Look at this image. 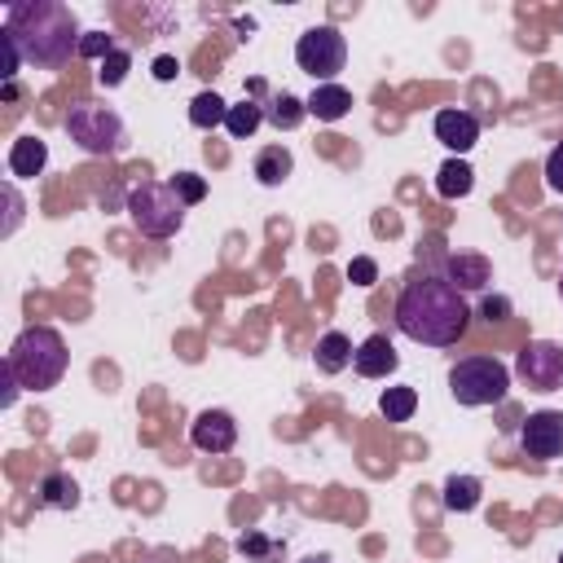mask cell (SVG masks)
I'll use <instances>...</instances> for the list:
<instances>
[{
  "label": "cell",
  "mask_w": 563,
  "mask_h": 563,
  "mask_svg": "<svg viewBox=\"0 0 563 563\" xmlns=\"http://www.w3.org/2000/svg\"><path fill=\"white\" fill-rule=\"evenodd\" d=\"M299 563H334L330 554H308V559H299Z\"/></svg>",
  "instance_id": "cell-35"
},
{
  "label": "cell",
  "mask_w": 563,
  "mask_h": 563,
  "mask_svg": "<svg viewBox=\"0 0 563 563\" xmlns=\"http://www.w3.org/2000/svg\"><path fill=\"white\" fill-rule=\"evenodd\" d=\"M413 409H418V391H413L409 383L387 387V391L378 396V413H383L387 422H409V418H413Z\"/></svg>",
  "instance_id": "cell-23"
},
{
  "label": "cell",
  "mask_w": 563,
  "mask_h": 563,
  "mask_svg": "<svg viewBox=\"0 0 563 563\" xmlns=\"http://www.w3.org/2000/svg\"><path fill=\"white\" fill-rule=\"evenodd\" d=\"M431 128H435V141H440L444 150H453V158H462V154L475 150V141H479V119H475L471 110H462V106L440 110Z\"/></svg>",
  "instance_id": "cell-11"
},
{
  "label": "cell",
  "mask_w": 563,
  "mask_h": 563,
  "mask_svg": "<svg viewBox=\"0 0 563 563\" xmlns=\"http://www.w3.org/2000/svg\"><path fill=\"white\" fill-rule=\"evenodd\" d=\"M479 317H484L488 325L510 321V299H506V295H484V299H479Z\"/></svg>",
  "instance_id": "cell-28"
},
{
  "label": "cell",
  "mask_w": 563,
  "mask_h": 563,
  "mask_svg": "<svg viewBox=\"0 0 563 563\" xmlns=\"http://www.w3.org/2000/svg\"><path fill=\"white\" fill-rule=\"evenodd\" d=\"M176 75H180V62H176L172 53L154 57V79H158V84H167V79H176Z\"/></svg>",
  "instance_id": "cell-34"
},
{
  "label": "cell",
  "mask_w": 563,
  "mask_h": 563,
  "mask_svg": "<svg viewBox=\"0 0 563 563\" xmlns=\"http://www.w3.org/2000/svg\"><path fill=\"white\" fill-rule=\"evenodd\" d=\"M4 35L18 44L22 62L31 66H66L70 57H79V18L70 4L62 0H18L4 9Z\"/></svg>",
  "instance_id": "cell-2"
},
{
  "label": "cell",
  "mask_w": 563,
  "mask_h": 563,
  "mask_svg": "<svg viewBox=\"0 0 563 563\" xmlns=\"http://www.w3.org/2000/svg\"><path fill=\"white\" fill-rule=\"evenodd\" d=\"M238 550H242V554H260L264 563H277V545H273V541H264V537H242V541H238Z\"/></svg>",
  "instance_id": "cell-32"
},
{
  "label": "cell",
  "mask_w": 563,
  "mask_h": 563,
  "mask_svg": "<svg viewBox=\"0 0 563 563\" xmlns=\"http://www.w3.org/2000/svg\"><path fill=\"white\" fill-rule=\"evenodd\" d=\"M66 132L84 154H119L128 141L119 110H110L106 101H92V97H79L66 110Z\"/></svg>",
  "instance_id": "cell-6"
},
{
  "label": "cell",
  "mask_w": 563,
  "mask_h": 563,
  "mask_svg": "<svg viewBox=\"0 0 563 563\" xmlns=\"http://www.w3.org/2000/svg\"><path fill=\"white\" fill-rule=\"evenodd\" d=\"M515 374L532 391H559L563 387V343L554 339H532L515 356Z\"/></svg>",
  "instance_id": "cell-8"
},
{
  "label": "cell",
  "mask_w": 563,
  "mask_h": 563,
  "mask_svg": "<svg viewBox=\"0 0 563 563\" xmlns=\"http://www.w3.org/2000/svg\"><path fill=\"white\" fill-rule=\"evenodd\" d=\"M347 110H352V92L343 84H317L308 97V114L321 123H339Z\"/></svg>",
  "instance_id": "cell-15"
},
{
  "label": "cell",
  "mask_w": 563,
  "mask_h": 563,
  "mask_svg": "<svg viewBox=\"0 0 563 563\" xmlns=\"http://www.w3.org/2000/svg\"><path fill=\"white\" fill-rule=\"evenodd\" d=\"M229 119V106L216 97V92H198L194 101H189V123L198 128V132H211V128H220Z\"/></svg>",
  "instance_id": "cell-24"
},
{
  "label": "cell",
  "mask_w": 563,
  "mask_h": 563,
  "mask_svg": "<svg viewBox=\"0 0 563 563\" xmlns=\"http://www.w3.org/2000/svg\"><path fill=\"white\" fill-rule=\"evenodd\" d=\"M264 123V106L255 101V97H242L238 106H229V119H224V128H229V136L233 141H246V136H255V128Z\"/></svg>",
  "instance_id": "cell-21"
},
{
  "label": "cell",
  "mask_w": 563,
  "mask_h": 563,
  "mask_svg": "<svg viewBox=\"0 0 563 563\" xmlns=\"http://www.w3.org/2000/svg\"><path fill=\"white\" fill-rule=\"evenodd\" d=\"M449 391H453V400L466 405V409L501 405V400L510 396V369H506V361L484 356V352L462 356V361L449 369Z\"/></svg>",
  "instance_id": "cell-4"
},
{
  "label": "cell",
  "mask_w": 563,
  "mask_h": 563,
  "mask_svg": "<svg viewBox=\"0 0 563 563\" xmlns=\"http://www.w3.org/2000/svg\"><path fill=\"white\" fill-rule=\"evenodd\" d=\"M44 163H48V145H44L40 136H18V141L9 145V172H13L18 180L40 176Z\"/></svg>",
  "instance_id": "cell-16"
},
{
  "label": "cell",
  "mask_w": 563,
  "mask_h": 563,
  "mask_svg": "<svg viewBox=\"0 0 563 563\" xmlns=\"http://www.w3.org/2000/svg\"><path fill=\"white\" fill-rule=\"evenodd\" d=\"M128 70H132V53H128V48H114L110 57L97 62V84H101V88H119V84L128 79Z\"/></svg>",
  "instance_id": "cell-25"
},
{
  "label": "cell",
  "mask_w": 563,
  "mask_h": 563,
  "mask_svg": "<svg viewBox=\"0 0 563 563\" xmlns=\"http://www.w3.org/2000/svg\"><path fill=\"white\" fill-rule=\"evenodd\" d=\"M295 62L317 84H334V75L347 66V40L339 35V26H308L295 40Z\"/></svg>",
  "instance_id": "cell-7"
},
{
  "label": "cell",
  "mask_w": 563,
  "mask_h": 563,
  "mask_svg": "<svg viewBox=\"0 0 563 563\" xmlns=\"http://www.w3.org/2000/svg\"><path fill=\"white\" fill-rule=\"evenodd\" d=\"M4 202H9V220H4V238L18 229V220H22V198H18V189H13V180L4 185Z\"/></svg>",
  "instance_id": "cell-33"
},
{
  "label": "cell",
  "mask_w": 563,
  "mask_h": 563,
  "mask_svg": "<svg viewBox=\"0 0 563 563\" xmlns=\"http://www.w3.org/2000/svg\"><path fill=\"white\" fill-rule=\"evenodd\" d=\"M545 185H550L554 194H563V141L545 154Z\"/></svg>",
  "instance_id": "cell-31"
},
{
  "label": "cell",
  "mask_w": 563,
  "mask_h": 563,
  "mask_svg": "<svg viewBox=\"0 0 563 563\" xmlns=\"http://www.w3.org/2000/svg\"><path fill=\"white\" fill-rule=\"evenodd\" d=\"M114 48H119V44H114L110 31H84V40H79V57H92V62L110 57Z\"/></svg>",
  "instance_id": "cell-27"
},
{
  "label": "cell",
  "mask_w": 563,
  "mask_h": 563,
  "mask_svg": "<svg viewBox=\"0 0 563 563\" xmlns=\"http://www.w3.org/2000/svg\"><path fill=\"white\" fill-rule=\"evenodd\" d=\"M444 282H453L462 295L484 290L493 282V264L479 251H453V255H444Z\"/></svg>",
  "instance_id": "cell-12"
},
{
  "label": "cell",
  "mask_w": 563,
  "mask_h": 563,
  "mask_svg": "<svg viewBox=\"0 0 563 563\" xmlns=\"http://www.w3.org/2000/svg\"><path fill=\"white\" fill-rule=\"evenodd\" d=\"M303 114H308V101H299V97H290V92H277V97L264 106V119H268L273 128H282V132L299 128Z\"/></svg>",
  "instance_id": "cell-22"
},
{
  "label": "cell",
  "mask_w": 563,
  "mask_h": 563,
  "mask_svg": "<svg viewBox=\"0 0 563 563\" xmlns=\"http://www.w3.org/2000/svg\"><path fill=\"white\" fill-rule=\"evenodd\" d=\"M4 365L13 369V378H18L26 391H48V387L62 383V374H66V365H70V352H66V339H62L53 325H26V330L13 339Z\"/></svg>",
  "instance_id": "cell-3"
},
{
  "label": "cell",
  "mask_w": 563,
  "mask_h": 563,
  "mask_svg": "<svg viewBox=\"0 0 563 563\" xmlns=\"http://www.w3.org/2000/svg\"><path fill=\"white\" fill-rule=\"evenodd\" d=\"M471 325V303L466 295L444 282V273H422L413 282H405L400 299H396V330L413 343L427 347H453Z\"/></svg>",
  "instance_id": "cell-1"
},
{
  "label": "cell",
  "mask_w": 563,
  "mask_h": 563,
  "mask_svg": "<svg viewBox=\"0 0 563 563\" xmlns=\"http://www.w3.org/2000/svg\"><path fill=\"white\" fill-rule=\"evenodd\" d=\"M167 185L176 189V198H180L185 207H198V202L207 198V180H202L198 172H176V176H172Z\"/></svg>",
  "instance_id": "cell-26"
},
{
  "label": "cell",
  "mask_w": 563,
  "mask_h": 563,
  "mask_svg": "<svg viewBox=\"0 0 563 563\" xmlns=\"http://www.w3.org/2000/svg\"><path fill=\"white\" fill-rule=\"evenodd\" d=\"M0 48H4V66H0V79H4V88L13 84V75H18V66H22V53H18V44L0 31Z\"/></svg>",
  "instance_id": "cell-30"
},
{
  "label": "cell",
  "mask_w": 563,
  "mask_h": 563,
  "mask_svg": "<svg viewBox=\"0 0 563 563\" xmlns=\"http://www.w3.org/2000/svg\"><path fill=\"white\" fill-rule=\"evenodd\" d=\"M396 365H400V356H396V347H391L387 334H369L365 343H356L352 369H356L361 378H387Z\"/></svg>",
  "instance_id": "cell-13"
},
{
  "label": "cell",
  "mask_w": 563,
  "mask_h": 563,
  "mask_svg": "<svg viewBox=\"0 0 563 563\" xmlns=\"http://www.w3.org/2000/svg\"><path fill=\"white\" fill-rule=\"evenodd\" d=\"M40 501L53 506V510H75L79 506V484L66 475V471H48L40 479Z\"/></svg>",
  "instance_id": "cell-20"
},
{
  "label": "cell",
  "mask_w": 563,
  "mask_h": 563,
  "mask_svg": "<svg viewBox=\"0 0 563 563\" xmlns=\"http://www.w3.org/2000/svg\"><path fill=\"white\" fill-rule=\"evenodd\" d=\"M479 497H484V484H479L475 475H449V479H444V488H440L444 510H457V515L475 510V506H479Z\"/></svg>",
  "instance_id": "cell-18"
},
{
  "label": "cell",
  "mask_w": 563,
  "mask_h": 563,
  "mask_svg": "<svg viewBox=\"0 0 563 563\" xmlns=\"http://www.w3.org/2000/svg\"><path fill=\"white\" fill-rule=\"evenodd\" d=\"M189 440L198 453H229L238 444V422L229 409H202L189 422Z\"/></svg>",
  "instance_id": "cell-10"
},
{
  "label": "cell",
  "mask_w": 563,
  "mask_h": 563,
  "mask_svg": "<svg viewBox=\"0 0 563 563\" xmlns=\"http://www.w3.org/2000/svg\"><path fill=\"white\" fill-rule=\"evenodd\" d=\"M554 563H563V554H559V559H554Z\"/></svg>",
  "instance_id": "cell-37"
},
{
  "label": "cell",
  "mask_w": 563,
  "mask_h": 563,
  "mask_svg": "<svg viewBox=\"0 0 563 563\" xmlns=\"http://www.w3.org/2000/svg\"><path fill=\"white\" fill-rule=\"evenodd\" d=\"M290 172H295V154H290L286 145H264V150L255 154V180H260V185L277 189Z\"/></svg>",
  "instance_id": "cell-17"
},
{
  "label": "cell",
  "mask_w": 563,
  "mask_h": 563,
  "mask_svg": "<svg viewBox=\"0 0 563 563\" xmlns=\"http://www.w3.org/2000/svg\"><path fill=\"white\" fill-rule=\"evenodd\" d=\"M559 299H563V273H559Z\"/></svg>",
  "instance_id": "cell-36"
},
{
  "label": "cell",
  "mask_w": 563,
  "mask_h": 563,
  "mask_svg": "<svg viewBox=\"0 0 563 563\" xmlns=\"http://www.w3.org/2000/svg\"><path fill=\"white\" fill-rule=\"evenodd\" d=\"M519 449H523V457H537V462L563 457V409L528 413L519 427Z\"/></svg>",
  "instance_id": "cell-9"
},
{
  "label": "cell",
  "mask_w": 563,
  "mask_h": 563,
  "mask_svg": "<svg viewBox=\"0 0 563 563\" xmlns=\"http://www.w3.org/2000/svg\"><path fill=\"white\" fill-rule=\"evenodd\" d=\"M471 185H475V172H471L466 158L440 163V172H435V194H440V198H466Z\"/></svg>",
  "instance_id": "cell-19"
},
{
  "label": "cell",
  "mask_w": 563,
  "mask_h": 563,
  "mask_svg": "<svg viewBox=\"0 0 563 563\" xmlns=\"http://www.w3.org/2000/svg\"><path fill=\"white\" fill-rule=\"evenodd\" d=\"M347 282H356V286H374V282H378V264H374L369 255H356V260L347 264Z\"/></svg>",
  "instance_id": "cell-29"
},
{
  "label": "cell",
  "mask_w": 563,
  "mask_h": 563,
  "mask_svg": "<svg viewBox=\"0 0 563 563\" xmlns=\"http://www.w3.org/2000/svg\"><path fill=\"white\" fill-rule=\"evenodd\" d=\"M123 211H128V220L136 224V233H145V238H172V233H180V224H185V202H180L176 189L163 185V180H141V185H132Z\"/></svg>",
  "instance_id": "cell-5"
},
{
  "label": "cell",
  "mask_w": 563,
  "mask_h": 563,
  "mask_svg": "<svg viewBox=\"0 0 563 563\" xmlns=\"http://www.w3.org/2000/svg\"><path fill=\"white\" fill-rule=\"evenodd\" d=\"M352 356H356V347H352V339L343 330H325L317 339V352H312V361H317L321 374H343L352 365Z\"/></svg>",
  "instance_id": "cell-14"
}]
</instances>
